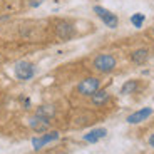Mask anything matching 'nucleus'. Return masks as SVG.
Returning <instances> with one entry per match:
<instances>
[{"label": "nucleus", "mask_w": 154, "mask_h": 154, "mask_svg": "<svg viewBox=\"0 0 154 154\" xmlns=\"http://www.w3.org/2000/svg\"><path fill=\"white\" fill-rule=\"evenodd\" d=\"M99 89H100L99 79H96V77H87V79H84L81 84L77 85V92L81 94V96H92Z\"/></svg>", "instance_id": "nucleus-3"}, {"label": "nucleus", "mask_w": 154, "mask_h": 154, "mask_svg": "<svg viewBox=\"0 0 154 154\" xmlns=\"http://www.w3.org/2000/svg\"><path fill=\"white\" fill-rule=\"evenodd\" d=\"M92 104L94 106H102V104H106L109 100V92L107 91H104V89H99L96 94H92Z\"/></svg>", "instance_id": "nucleus-11"}, {"label": "nucleus", "mask_w": 154, "mask_h": 154, "mask_svg": "<svg viewBox=\"0 0 154 154\" xmlns=\"http://www.w3.org/2000/svg\"><path fill=\"white\" fill-rule=\"evenodd\" d=\"M55 34H57V37L62 38V40H69L74 35V25L70 22H67V20H60V22H57V25H55Z\"/></svg>", "instance_id": "nucleus-6"}, {"label": "nucleus", "mask_w": 154, "mask_h": 154, "mask_svg": "<svg viewBox=\"0 0 154 154\" xmlns=\"http://www.w3.org/2000/svg\"><path fill=\"white\" fill-rule=\"evenodd\" d=\"M147 143H149V146H151V147H154V134H151V136H149Z\"/></svg>", "instance_id": "nucleus-15"}, {"label": "nucleus", "mask_w": 154, "mask_h": 154, "mask_svg": "<svg viewBox=\"0 0 154 154\" xmlns=\"http://www.w3.org/2000/svg\"><path fill=\"white\" fill-rule=\"evenodd\" d=\"M117 66V60H116L114 55L111 54H99L92 62V67L100 74H107V72H112Z\"/></svg>", "instance_id": "nucleus-1"}, {"label": "nucleus", "mask_w": 154, "mask_h": 154, "mask_svg": "<svg viewBox=\"0 0 154 154\" xmlns=\"http://www.w3.org/2000/svg\"><path fill=\"white\" fill-rule=\"evenodd\" d=\"M107 136V129H104V127H97V129H92V131H89L87 134H84V141L85 143H97V141H100L102 137H106Z\"/></svg>", "instance_id": "nucleus-9"}, {"label": "nucleus", "mask_w": 154, "mask_h": 154, "mask_svg": "<svg viewBox=\"0 0 154 154\" xmlns=\"http://www.w3.org/2000/svg\"><path fill=\"white\" fill-rule=\"evenodd\" d=\"M94 14H96L109 29H116L117 25H119V19H117L112 12H109L107 8L100 7V5H96V7H94Z\"/></svg>", "instance_id": "nucleus-4"}, {"label": "nucleus", "mask_w": 154, "mask_h": 154, "mask_svg": "<svg viewBox=\"0 0 154 154\" xmlns=\"http://www.w3.org/2000/svg\"><path fill=\"white\" fill-rule=\"evenodd\" d=\"M59 137H60V134H59L57 131L47 132V134H42V136H38V137H34V139H32V146H34L35 151H38V149H42L44 146H47V144L57 141Z\"/></svg>", "instance_id": "nucleus-5"}, {"label": "nucleus", "mask_w": 154, "mask_h": 154, "mask_svg": "<svg viewBox=\"0 0 154 154\" xmlns=\"http://www.w3.org/2000/svg\"><path fill=\"white\" fill-rule=\"evenodd\" d=\"M37 116H42V117H47V119H50L52 116L55 114V109L52 107V106H42V107H38L37 112H35Z\"/></svg>", "instance_id": "nucleus-12"}, {"label": "nucleus", "mask_w": 154, "mask_h": 154, "mask_svg": "<svg viewBox=\"0 0 154 154\" xmlns=\"http://www.w3.org/2000/svg\"><path fill=\"white\" fill-rule=\"evenodd\" d=\"M14 74L19 81H30L35 75V66L29 60H19L14 66Z\"/></svg>", "instance_id": "nucleus-2"}, {"label": "nucleus", "mask_w": 154, "mask_h": 154, "mask_svg": "<svg viewBox=\"0 0 154 154\" xmlns=\"http://www.w3.org/2000/svg\"><path fill=\"white\" fill-rule=\"evenodd\" d=\"M151 114H152V107H143V109H139V111L132 112V114L127 117V122L129 124H139V122H143V121H146Z\"/></svg>", "instance_id": "nucleus-8"}, {"label": "nucleus", "mask_w": 154, "mask_h": 154, "mask_svg": "<svg viewBox=\"0 0 154 154\" xmlns=\"http://www.w3.org/2000/svg\"><path fill=\"white\" fill-rule=\"evenodd\" d=\"M149 59V50L147 49H137L131 54V60L134 64H144Z\"/></svg>", "instance_id": "nucleus-10"}, {"label": "nucleus", "mask_w": 154, "mask_h": 154, "mask_svg": "<svg viewBox=\"0 0 154 154\" xmlns=\"http://www.w3.org/2000/svg\"><path fill=\"white\" fill-rule=\"evenodd\" d=\"M152 34H154V29H152Z\"/></svg>", "instance_id": "nucleus-16"}, {"label": "nucleus", "mask_w": 154, "mask_h": 154, "mask_svg": "<svg viewBox=\"0 0 154 154\" xmlns=\"http://www.w3.org/2000/svg\"><path fill=\"white\" fill-rule=\"evenodd\" d=\"M29 126H30L35 132H45L47 129H49L50 122H49V119H47V117H42V116L35 114L34 117H30V119H29Z\"/></svg>", "instance_id": "nucleus-7"}, {"label": "nucleus", "mask_w": 154, "mask_h": 154, "mask_svg": "<svg viewBox=\"0 0 154 154\" xmlns=\"http://www.w3.org/2000/svg\"><path fill=\"white\" fill-rule=\"evenodd\" d=\"M136 89H137V82L136 81H127L126 84L121 87V94H124V96H127V94L134 92Z\"/></svg>", "instance_id": "nucleus-13"}, {"label": "nucleus", "mask_w": 154, "mask_h": 154, "mask_svg": "<svg viewBox=\"0 0 154 154\" xmlns=\"http://www.w3.org/2000/svg\"><path fill=\"white\" fill-rule=\"evenodd\" d=\"M144 20H146V17L143 15V14H134V15L131 17V23L134 25V27H143V23H144Z\"/></svg>", "instance_id": "nucleus-14"}]
</instances>
